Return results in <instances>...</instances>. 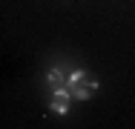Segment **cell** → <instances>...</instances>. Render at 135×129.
<instances>
[{
	"instance_id": "6da1fadb",
	"label": "cell",
	"mask_w": 135,
	"mask_h": 129,
	"mask_svg": "<svg viewBox=\"0 0 135 129\" xmlns=\"http://www.w3.org/2000/svg\"><path fill=\"white\" fill-rule=\"evenodd\" d=\"M95 89H98L95 77H89L86 72H72V77H69V95H72V98L86 101V98L95 95Z\"/></svg>"
},
{
	"instance_id": "7a4b0ae2",
	"label": "cell",
	"mask_w": 135,
	"mask_h": 129,
	"mask_svg": "<svg viewBox=\"0 0 135 129\" xmlns=\"http://www.w3.org/2000/svg\"><path fill=\"white\" fill-rule=\"evenodd\" d=\"M69 89H63V92H52V101H49V106H52L57 115H66L69 112Z\"/></svg>"
},
{
	"instance_id": "3957f363",
	"label": "cell",
	"mask_w": 135,
	"mask_h": 129,
	"mask_svg": "<svg viewBox=\"0 0 135 129\" xmlns=\"http://www.w3.org/2000/svg\"><path fill=\"white\" fill-rule=\"evenodd\" d=\"M46 83H49L52 92H63V89H69V77H63V72H57V69H52V72L46 75Z\"/></svg>"
}]
</instances>
